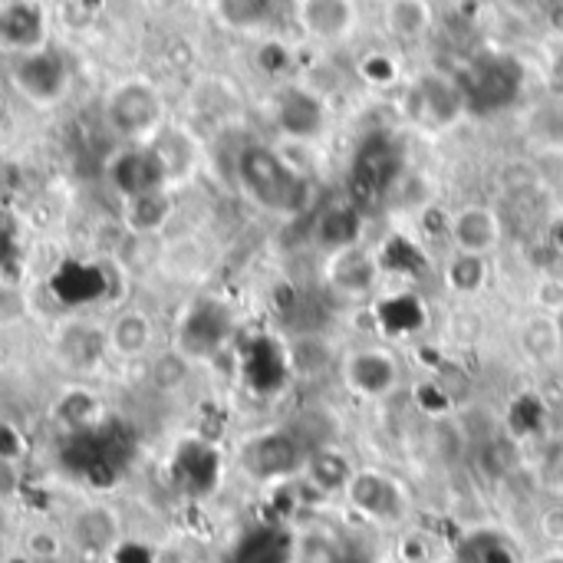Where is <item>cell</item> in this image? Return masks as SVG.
<instances>
[{
  "mask_svg": "<svg viewBox=\"0 0 563 563\" xmlns=\"http://www.w3.org/2000/svg\"><path fill=\"white\" fill-rule=\"evenodd\" d=\"M465 109L468 106H465L459 79L442 76V73L422 76L409 92V115L426 129H449Z\"/></svg>",
  "mask_w": 563,
  "mask_h": 563,
  "instance_id": "9",
  "label": "cell"
},
{
  "mask_svg": "<svg viewBox=\"0 0 563 563\" xmlns=\"http://www.w3.org/2000/svg\"><path fill=\"white\" fill-rule=\"evenodd\" d=\"M0 30H3V36L16 46V49H36L40 46V16L30 10V7H23V3H16V7H10L3 16H0Z\"/></svg>",
  "mask_w": 563,
  "mask_h": 563,
  "instance_id": "27",
  "label": "cell"
},
{
  "mask_svg": "<svg viewBox=\"0 0 563 563\" xmlns=\"http://www.w3.org/2000/svg\"><path fill=\"white\" fill-rule=\"evenodd\" d=\"M257 59H261V66L274 76V73H284V69L290 66V49H287L284 43H267V46L257 53Z\"/></svg>",
  "mask_w": 563,
  "mask_h": 563,
  "instance_id": "35",
  "label": "cell"
},
{
  "mask_svg": "<svg viewBox=\"0 0 563 563\" xmlns=\"http://www.w3.org/2000/svg\"><path fill=\"white\" fill-rule=\"evenodd\" d=\"M323 280L330 290H336L343 297H369L383 284V267L376 261V251L353 244V247L327 257Z\"/></svg>",
  "mask_w": 563,
  "mask_h": 563,
  "instance_id": "12",
  "label": "cell"
},
{
  "mask_svg": "<svg viewBox=\"0 0 563 563\" xmlns=\"http://www.w3.org/2000/svg\"><path fill=\"white\" fill-rule=\"evenodd\" d=\"M109 125L129 142H152L162 129V96L155 86L132 79L112 89L106 102Z\"/></svg>",
  "mask_w": 563,
  "mask_h": 563,
  "instance_id": "5",
  "label": "cell"
},
{
  "mask_svg": "<svg viewBox=\"0 0 563 563\" xmlns=\"http://www.w3.org/2000/svg\"><path fill=\"white\" fill-rule=\"evenodd\" d=\"M534 310L558 317L563 310V280L561 277H541L534 284Z\"/></svg>",
  "mask_w": 563,
  "mask_h": 563,
  "instance_id": "33",
  "label": "cell"
},
{
  "mask_svg": "<svg viewBox=\"0 0 563 563\" xmlns=\"http://www.w3.org/2000/svg\"><path fill=\"white\" fill-rule=\"evenodd\" d=\"M505 238V221L492 205H462L452 211L449 218V241L455 251H468V254H492L498 251Z\"/></svg>",
  "mask_w": 563,
  "mask_h": 563,
  "instance_id": "13",
  "label": "cell"
},
{
  "mask_svg": "<svg viewBox=\"0 0 563 563\" xmlns=\"http://www.w3.org/2000/svg\"><path fill=\"white\" fill-rule=\"evenodd\" d=\"M406 172V152L393 132H369L350 162V201L356 208L389 195Z\"/></svg>",
  "mask_w": 563,
  "mask_h": 563,
  "instance_id": "2",
  "label": "cell"
},
{
  "mask_svg": "<svg viewBox=\"0 0 563 563\" xmlns=\"http://www.w3.org/2000/svg\"><path fill=\"white\" fill-rule=\"evenodd\" d=\"M541 531H544V538H548V541L563 544V508H554V511H548V515H544Z\"/></svg>",
  "mask_w": 563,
  "mask_h": 563,
  "instance_id": "37",
  "label": "cell"
},
{
  "mask_svg": "<svg viewBox=\"0 0 563 563\" xmlns=\"http://www.w3.org/2000/svg\"><path fill=\"white\" fill-rule=\"evenodd\" d=\"M106 353H109L106 330L89 320H69L56 330V360L66 369L76 373L96 369Z\"/></svg>",
  "mask_w": 563,
  "mask_h": 563,
  "instance_id": "15",
  "label": "cell"
},
{
  "mask_svg": "<svg viewBox=\"0 0 563 563\" xmlns=\"http://www.w3.org/2000/svg\"><path fill=\"white\" fill-rule=\"evenodd\" d=\"M534 563H563V551H551V554H544L541 561Z\"/></svg>",
  "mask_w": 563,
  "mask_h": 563,
  "instance_id": "39",
  "label": "cell"
},
{
  "mask_svg": "<svg viewBox=\"0 0 563 563\" xmlns=\"http://www.w3.org/2000/svg\"><path fill=\"white\" fill-rule=\"evenodd\" d=\"M10 76H13V86L23 92V99H30L33 106L59 102L66 86H69V66H66L63 53H56L49 46H36V49L20 53Z\"/></svg>",
  "mask_w": 563,
  "mask_h": 563,
  "instance_id": "7",
  "label": "cell"
},
{
  "mask_svg": "<svg viewBox=\"0 0 563 563\" xmlns=\"http://www.w3.org/2000/svg\"><path fill=\"white\" fill-rule=\"evenodd\" d=\"M376 327L386 333V336H412L426 327L429 313H426V303L419 294L412 290H396V294H386L376 310Z\"/></svg>",
  "mask_w": 563,
  "mask_h": 563,
  "instance_id": "18",
  "label": "cell"
},
{
  "mask_svg": "<svg viewBox=\"0 0 563 563\" xmlns=\"http://www.w3.org/2000/svg\"><path fill=\"white\" fill-rule=\"evenodd\" d=\"M297 23L320 43L346 40L360 23L356 0H297Z\"/></svg>",
  "mask_w": 563,
  "mask_h": 563,
  "instance_id": "14",
  "label": "cell"
},
{
  "mask_svg": "<svg viewBox=\"0 0 563 563\" xmlns=\"http://www.w3.org/2000/svg\"><path fill=\"white\" fill-rule=\"evenodd\" d=\"M360 231H363V211L353 201H333L313 221V244L330 257L336 251L360 244Z\"/></svg>",
  "mask_w": 563,
  "mask_h": 563,
  "instance_id": "16",
  "label": "cell"
},
{
  "mask_svg": "<svg viewBox=\"0 0 563 563\" xmlns=\"http://www.w3.org/2000/svg\"><path fill=\"white\" fill-rule=\"evenodd\" d=\"M373 3H386V0H373Z\"/></svg>",
  "mask_w": 563,
  "mask_h": 563,
  "instance_id": "42",
  "label": "cell"
},
{
  "mask_svg": "<svg viewBox=\"0 0 563 563\" xmlns=\"http://www.w3.org/2000/svg\"><path fill=\"white\" fill-rule=\"evenodd\" d=\"M432 20L435 13L429 0H386L383 3V23L402 43L422 40L432 30Z\"/></svg>",
  "mask_w": 563,
  "mask_h": 563,
  "instance_id": "23",
  "label": "cell"
},
{
  "mask_svg": "<svg viewBox=\"0 0 563 563\" xmlns=\"http://www.w3.org/2000/svg\"><path fill=\"white\" fill-rule=\"evenodd\" d=\"M165 218H168V198H165V191H152V195H142V198H129L125 201V221L139 234H152L155 228L165 224Z\"/></svg>",
  "mask_w": 563,
  "mask_h": 563,
  "instance_id": "26",
  "label": "cell"
},
{
  "mask_svg": "<svg viewBox=\"0 0 563 563\" xmlns=\"http://www.w3.org/2000/svg\"><path fill=\"white\" fill-rule=\"evenodd\" d=\"M353 462L336 449V445H320L307 455L303 478L313 492L320 495H343L350 478H353Z\"/></svg>",
  "mask_w": 563,
  "mask_h": 563,
  "instance_id": "19",
  "label": "cell"
},
{
  "mask_svg": "<svg viewBox=\"0 0 563 563\" xmlns=\"http://www.w3.org/2000/svg\"><path fill=\"white\" fill-rule=\"evenodd\" d=\"M294 563H346V554L343 548L323 534V531H310L297 541L294 548Z\"/></svg>",
  "mask_w": 563,
  "mask_h": 563,
  "instance_id": "30",
  "label": "cell"
},
{
  "mask_svg": "<svg viewBox=\"0 0 563 563\" xmlns=\"http://www.w3.org/2000/svg\"><path fill=\"white\" fill-rule=\"evenodd\" d=\"M274 119L280 125V132L294 142H313L323 135L327 122H330V109L327 99L310 89V86H287L277 96V109Z\"/></svg>",
  "mask_w": 563,
  "mask_h": 563,
  "instance_id": "10",
  "label": "cell"
},
{
  "mask_svg": "<svg viewBox=\"0 0 563 563\" xmlns=\"http://www.w3.org/2000/svg\"><path fill=\"white\" fill-rule=\"evenodd\" d=\"M307 445L290 429H267L244 442L241 449V472L261 485H277L303 475Z\"/></svg>",
  "mask_w": 563,
  "mask_h": 563,
  "instance_id": "3",
  "label": "cell"
},
{
  "mask_svg": "<svg viewBox=\"0 0 563 563\" xmlns=\"http://www.w3.org/2000/svg\"><path fill=\"white\" fill-rule=\"evenodd\" d=\"M558 330H561V340H563V310L558 313Z\"/></svg>",
  "mask_w": 563,
  "mask_h": 563,
  "instance_id": "41",
  "label": "cell"
},
{
  "mask_svg": "<svg viewBox=\"0 0 563 563\" xmlns=\"http://www.w3.org/2000/svg\"><path fill=\"white\" fill-rule=\"evenodd\" d=\"M363 73H366V79H373V82H389V79L396 76V69H393V63H389L386 56H369V63L363 66Z\"/></svg>",
  "mask_w": 563,
  "mask_h": 563,
  "instance_id": "36",
  "label": "cell"
},
{
  "mask_svg": "<svg viewBox=\"0 0 563 563\" xmlns=\"http://www.w3.org/2000/svg\"><path fill=\"white\" fill-rule=\"evenodd\" d=\"M462 563H515L511 558V551L501 544V541H495V538H475V541H468V551L459 558Z\"/></svg>",
  "mask_w": 563,
  "mask_h": 563,
  "instance_id": "32",
  "label": "cell"
},
{
  "mask_svg": "<svg viewBox=\"0 0 563 563\" xmlns=\"http://www.w3.org/2000/svg\"><path fill=\"white\" fill-rule=\"evenodd\" d=\"M492 280L488 254H468L455 251L445 264V284L455 297H478Z\"/></svg>",
  "mask_w": 563,
  "mask_h": 563,
  "instance_id": "24",
  "label": "cell"
},
{
  "mask_svg": "<svg viewBox=\"0 0 563 563\" xmlns=\"http://www.w3.org/2000/svg\"><path fill=\"white\" fill-rule=\"evenodd\" d=\"M234 175L244 195L271 214H297L310 201L307 178L267 145H244L238 152Z\"/></svg>",
  "mask_w": 563,
  "mask_h": 563,
  "instance_id": "1",
  "label": "cell"
},
{
  "mask_svg": "<svg viewBox=\"0 0 563 563\" xmlns=\"http://www.w3.org/2000/svg\"><path fill=\"white\" fill-rule=\"evenodd\" d=\"M429 563H462L459 558H439V561H429Z\"/></svg>",
  "mask_w": 563,
  "mask_h": 563,
  "instance_id": "40",
  "label": "cell"
},
{
  "mask_svg": "<svg viewBox=\"0 0 563 563\" xmlns=\"http://www.w3.org/2000/svg\"><path fill=\"white\" fill-rule=\"evenodd\" d=\"M468 109L498 112L511 106L525 86V69L515 56H482L462 76H455Z\"/></svg>",
  "mask_w": 563,
  "mask_h": 563,
  "instance_id": "4",
  "label": "cell"
},
{
  "mask_svg": "<svg viewBox=\"0 0 563 563\" xmlns=\"http://www.w3.org/2000/svg\"><path fill=\"white\" fill-rule=\"evenodd\" d=\"M538 482L544 492L563 498V439L544 445V452L538 459Z\"/></svg>",
  "mask_w": 563,
  "mask_h": 563,
  "instance_id": "31",
  "label": "cell"
},
{
  "mask_svg": "<svg viewBox=\"0 0 563 563\" xmlns=\"http://www.w3.org/2000/svg\"><path fill=\"white\" fill-rule=\"evenodd\" d=\"M155 340V323L145 310H122L109 327H106V343L109 353L119 360H139L152 350Z\"/></svg>",
  "mask_w": 563,
  "mask_h": 563,
  "instance_id": "17",
  "label": "cell"
},
{
  "mask_svg": "<svg viewBox=\"0 0 563 563\" xmlns=\"http://www.w3.org/2000/svg\"><path fill=\"white\" fill-rule=\"evenodd\" d=\"M340 373L346 389L360 399H386L402 379V366L386 346H360L346 353Z\"/></svg>",
  "mask_w": 563,
  "mask_h": 563,
  "instance_id": "8",
  "label": "cell"
},
{
  "mask_svg": "<svg viewBox=\"0 0 563 563\" xmlns=\"http://www.w3.org/2000/svg\"><path fill=\"white\" fill-rule=\"evenodd\" d=\"M274 3L277 0H218V13L238 30H254L274 16Z\"/></svg>",
  "mask_w": 563,
  "mask_h": 563,
  "instance_id": "28",
  "label": "cell"
},
{
  "mask_svg": "<svg viewBox=\"0 0 563 563\" xmlns=\"http://www.w3.org/2000/svg\"><path fill=\"white\" fill-rule=\"evenodd\" d=\"M416 399H419V406L426 409V412H432V416H442V412H449L452 409V396L445 393V386L442 383H422L419 389H416Z\"/></svg>",
  "mask_w": 563,
  "mask_h": 563,
  "instance_id": "34",
  "label": "cell"
},
{
  "mask_svg": "<svg viewBox=\"0 0 563 563\" xmlns=\"http://www.w3.org/2000/svg\"><path fill=\"white\" fill-rule=\"evenodd\" d=\"M551 238H554V247H558V251H561V254H563V221H558V224H554Z\"/></svg>",
  "mask_w": 563,
  "mask_h": 563,
  "instance_id": "38",
  "label": "cell"
},
{
  "mask_svg": "<svg viewBox=\"0 0 563 563\" xmlns=\"http://www.w3.org/2000/svg\"><path fill=\"white\" fill-rule=\"evenodd\" d=\"M548 422V406L538 393H521L508 406V432L515 439H534Z\"/></svg>",
  "mask_w": 563,
  "mask_h": 563,
  "instance_id": "25",
  "label": "cell"
},
{
  "mask_svg": "<svg viewBox=\"0 0 563 563\" xmlns=\"http://www.w3.org/2000/svg\"><path fill=\"white\" fill-rule=\"evenodd\" d=\"M376 261L383 267V277H399V280H419L429 271L426 251L412 238H406V234H389L379 244Z\"/></svg>",
  "mask_w": 563,
  "mask_h": 563,
  "instance_id": "22",
  "label": "cell"
},
{
  "mask_svg": "<svg viewBox=\"0 0 563 563\" xmlns=\"http://www.w3.org/2000/svg\"><path fill=\"white\" fill-rule=\"evenodd\" d=\"M343 495L350 508L373 525H396L409 511L406 488L379 468H356Z\"/></svg>",
  "mask_w": 563,
  "mask_h": 563,
  "instance_id": "6",
  "label": "cell"
},
{
  "mask_svg": "<svg viewBox=\"0 0 563 563\" xmlns=\"http://www.w3.org/2000/svg\"><path fill=\"white\" fill-rule=\"evenodd\" d=\"M488 333V320L475 307H459L445 320V336L459 346H475Z\"/></svg>",
  "mask_w": 563,
  "mask_h": 563,
  "instance_id": "29",
  "label": "cell"
},
{
  "mask_svg": "<svg viewBox=\"0 0 563 563\" xmlns=\"http://www.w3.org/2000/svg\"><path fill=\"white\" fill-rule=\"evenodd\" d=\"M69 534H73V544L79 551H86V554H106L119 541V518L109 508L92 505V508H82L79 515H73Z\"/></svg>",
  "mask_w": 563,
  "mask_h": 563,
  "instance_id": "21",
  "label": "cell"
},
{
  "mask_svg": "<svg viewBox=\"0 0 563 563\" xmlns=\"http://www.w3.org/2000/svg\"><path fill=\"white\" fill-rule=\"evenodd\" d=\"M109 181L129 201V198H142V195H152V191H165L168 172H165L158 152L152 148V142H145V145H132V148H125V152H119L112 158Z\"/></svg>",
  "mask_w": 563,
  "mask_h": 563,
  "instance_id": "11",
  "label": "cell"
},
{
  "mask_svg": "<svg viewBox=\"0 0 563 563\" xmlns=\"http://www.w3.org/2000/svg\"><path fill=\"white\" fill-rule=\"evenodd\" d=\"M518 346L534 366H554L563 356V340L558 330V317L551 313H531L518 330Z\"/></svg>",
  "mask_w": 563,
  "mask_h": 563,
  "instance_id": "20",
  "label": "cell"
}]
</instances>
